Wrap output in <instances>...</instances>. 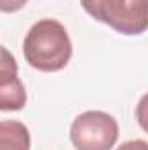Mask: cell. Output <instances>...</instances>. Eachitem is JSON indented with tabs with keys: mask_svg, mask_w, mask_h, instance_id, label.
Listing matches in <instances>:
<instances>
[{
	"mask_svg": "<svg viewBox=\"0 0 148 150\" xmlns=\"http://www.w3.org/2000/svg\"><path fill=\"white\" fill-rule=\"evenodd\" d=\"M73 47L66 28L51 18L37 21L23 40V54L30 67L40 72H58L72 58Z\"/></svg>",
	"mask_w": 148,
	"mask_h": 150,
	"instance_id": "cell-1",
	"label": "cell"
},
{
	"mask_svg": "<svg viewBox=\"0 0 148 150\" xmlns=\"http://www.w3.org/2000/svg\"><path fill=\"white\" fill-rule=\"evenodd\" d=\"M92 19L122 35H141L148 26V0H80Z\"/></svg>",
	"mask_w": 148,
	"mask_h": 150,
	"instance_id": "cell-2",
	"label": "cell"
},
{
	"mask_svg": "<svg viewBox=\"0 0 148 150\" xmlns=\"http://www.w3.org/2000/svg\"><path fill=\"white\" fill-rule=\"evenodd\" d=\"M118 138L115 117L101 110L77 115L70 127V140L77 150H111Z\"/></svg>",
	"mask_w": 148,
	"mask_h": 150,
	"instance_id": "cell-3",
	"label": "cell"
},
{
	"mask_svg": "<svg viewBox=\"0 0 148 150\" xmlns=\"http://www.w3.org/2000/svg\"><path fill=\"white\" fill-rule=\"evenodd\" d=\"M26 105V89L18 77V61L0 45V112H18Z\"/></svg>",
	"mask_w": 148,
	"mask_h": 150,
	"instance_id": "cell-4",
	"label": "cell"
},
{
	"mask_svg": "<svg viewBox=\"0 0 148 150\" xmlns=\"http://www.w3.org/2000/svg\"><path fill=\"white\" fill-rule=\"evenodd\" d=\"M32 136L19 120H0V150H30Z\"/></svg>",
	"mask_w": 148,
	"mask_h": 150,
	"instance_id": "cell-5",
	"label": "cell"
},
{
	"mask_svg": "<svg viewBox=\"0 0 148 150\" xmlns=\"http://www.w3.org/2000/svg\"><path fill=\"white\" fill-rule=\"evenodd\" d=\"M28 0H0V11L2 12H18L26 5Z\"/></svg>",
	"mask_w": 148,
	"mask_h": 150,
	"instance_id": "cell-6",
	"label": "cell"
},
{
	"mask_svg": "<svg viewBox=\"0 0 148 150\" xmlns=\"http://www.w3.org/2000/svg\"><path fill=\"white\" fill-rule=\"evenodd\" d=\"M117 150H148V145L145 140H129L120 143Z\"/></svg>",
	"mask_w": 148,
	"mask_h": 150,
	"instance_id": "cell-7",
	"label": "cell"
}]
</instances>
